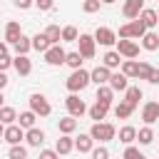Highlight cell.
I'll use <instances>...</instances> for the list:
<instances>
[{
  "label": "cell",
  "instance_id": "ab89813d",
  "mask_svg": "<svg viewBox=\"0 0 159 159\" xmlns=\"http://www.w3.org/2000/svg\"><path fill=\"white\" fill-rule=\"evenodd\" d=\"M99 7H102V2H99V0H82V12H87V15L97 12Z\"/></svg>",
  "mask_w": 159,
  "mask_h": 159
},
{
  "label": "cell",
  "instance_id": "9c48e42d",
  "mask_svg": "<svg viewBox=\"0 0 159 159\" xmlns=\"http://www.w3.org/2000/svg\"><path fill=\"white\" fill-rule=\"evenodd\" d=\"M92 37H94V42H97V45H102V47H112V45L117 42V32H114V30H109V27H97Z\"/></svg>",
  "mask_w": 159,
  "mask_h": 159
},
{
  "label": "cell",
  "instance_id": "ee69618b",
  "mask_svg": "<svg viewBox=\"0 0 159 159\" xmlns=\"http://www.w3.org/2000/svg\"><path fill=\"white\" fill-rule=\"evenodd\" d=\"M7 67H12V57H10V55H2V57H0V72H5Z\"/></svg>",
  "mask_w": 159,
  "mask_h": 159
},
{
  "label": "cell",
  "instance_id": "3957f363",
  "mask_svg": "<svg viewBox=\"0 0 159 159\" xmlns=\"http://www.w3.org/2000/svg\"><path fill=\"white\" fill-rule=\"evenodd\" d=\"M144 32H147V27H144V22H142L139 17L132 20V22L119 25V40H142Z\"/></svg>",
  "mask_w": 159,
  "mask_h": 159
},
{
  "label": "cell",
  "instance_id": "8fae6325",
  "mask_svg": "<svg viewBox=\"0 0 159 159\" xmlns=\"http://www.w3.org/2000/svg\"><path fill=\"white\" fill-rule=\"evenodd\" d=\"M142 10H144V0H124V5H122V15L127 20H137Z\"/></svg>",
  "mask_w": 159,
  "mask_h": 159
},
{
  "label": "cell",
  "instance_id": "836d02e7",
  "mask_svg": "<svg viewBox=\"0 0 159 159\" xmlns=\"http://www.w3.org/2000/svg\"><path fill=\"white\" fill-rule=\"evenodd\" d=\"M45 35H47L50 45H60V40H62V30H60V25H47V27H45Z\"/></svg>",
  "mask_w": 159,
  "mask_h": 159
},
{
  "label": "cell",
  "instance_id": "d4e9b609",
  "mask_svg": "<svg viewBox=\"0 0 159 159\" xmlns=\"http://www.w3.org/2000/svg\"><path fill=\"white\" fill-rule=\"evenodd\" d=\"M142 97H144V92H142V87H132V84H129V87L124 89V102H129L132 107H137Z\"/></svg>",
  "mask_w": 159,
  "mask_h": 159
},
{
  "label": "cell",
  "instance_id": "b9f144b4",
  "mask_svg": "<svg viewBox=\"0 0 159 159\" xmlns=\"http://www.w3.org/2000/svg\"><path fill=\"white\" fill-rule=\"evenodd\" d=\"M89 154H92V159H109V149H107L104 144H99V147H94V149H92Z\"/></svg>",
  "mask_w": 159,
  "mask_h": 159
},
{
  "label": "cell",
  "instance_id": "f907efd6",
  "mask_svg": "<svg viewBox=\"0 0 159 159\" xmlns=\"http://www.w3.org/2000/svg\"><path fill=\"white\" fill-rule=\"evenodd\" d=\"M99 2H102V5H114L117 0H99Z\"/></svg>",
  "mask_w": 159,
  "mask_h": 159
},
{
  "label": "cell",
  "instance_id": "bcb514c9",
  "mask_svg": "<svg viewBox=\"0 0 159 159\" xmlns=\"http://www.w3.org/2000/svg\"><path fill=\"white\" fill-rule=\"evenodd\" d=\"M35 5H37L40 10H52V5H55V0H35Z\"/></svg>",
  "mask_w": 159,
  "mask_h": 159
},
{
  "label": "cell",
  "instance_id": "f1b7e54d",
  "mask_svg": "<svg viewBox=\"0 0 159 159\" xmlns=\"http://www.w3.org/2000/svg\"><path fill=\"white\" fill-rule=\"evenodd\" d=\"M57 129H60V134H72L75 129H77V119L75 117H62L60 122H57Z\"/></svg>",
  "mask_w": 159,
  "mask_h": 159
},
{
  "label": "cell",
  "instance_id": "83f0119b",
  "mask_svg": "<svg viewBox=\"0 0 159 159\" xmlns=\"http://www.w3.org/2000/svg\"><path fill=\"white\" fill-rule=\"evenodd\" d=\"M97 102H104V104L112 107V102H114V92H112L109 84H99V87H97Z\"/></svg>",
  "mask_w": 159,
  "mask_h": 159
},
{
  "label": "cell",
  "instance_id": "ba28073f",
  "mask_svg": "<svg viewBox=\"0 0 159 159\" xmlns=\"http://www.w3.org/2000/svg\"><path fill=\"white\" fill-rule=\"evenodd\" d=\"M22 139H25V129H22L20 124H7V127H5L2 142H7L10 147H15V144H22Z\"/></svg>",
  "mask_w": 159,
  "mask_h": 159
},
{
  "label": "cell",
  "instance_id": "7a4b0ae2",
  "mask_svg": "<svg viewBox=\"0 0 159 159\" xmlns=\"http://www.w3.org/2000/svg\"><path fill=\"white\" fill-rule=\"evenodd\" d=\"M94 142H99V144H104V142H109V139H114L117 137V129H114V124H109V122H94L92 124V129L87 132Z\"/></svg>",
  "mask_w": 159,
  "mask_h": 159
},
{
  "label": "cell",
  "instance_id": "f5cc1de1",
  "mask_svg": "<svg viewBox=\"0 0 159 159\" xmlns=\"http://www.w3.org/2000/svg\"><path fill=\"white\" fill-rule=\"evenodd\" d=\"M0 107H2V92H0Z\"/></svg>",
  "mask_w": 159,
  "mask_h": 159
},
{
  "label": "cell",
  "instance_id": "c3c4849f",
  "mask_svg": "<svg viewBox=\"0 0 159 159\" xmlns=\"http://www.w3.org/2000/svg\"><path fill=\"white\" fill-rule=\"evenodd\" d=\"M7 82H10V80H7V75H5V72H0V92L7 87Z\"/></svg>",
  "mask_w": 159,
  "mask_h": 159
},
{
  "label": "cell",
  "instance_id": "74e56055",
  "mask_svg": "<svg viewBox=\"0 0 159 159\" xmlns=\"http://www.w3.org/2000/svg\"><path fill=\"white\" fill-rule=\"evenodd\" d=\"M7 159H27V147H22V144H15V147H10V152H7Z\"/></svg>",
  "mask_w": 159,
  "mask_h": 159
},
{
  "label": "cell",
  "instance_id": "681fc988",
  "mask_svg": "<svg viewBox=\"0 0 159 159\" xmlns=\"http://www.w3.org/2000/svg\"><path fill=\"white\" fill-rule=\"evenodd\" d=\"M7 55V42H0V57Z\"/></svg>",
  "mask_w": 159,
  "mask_h": 159
},
{
  "label": "cell",
  "instance_id": "8d00e7d4",
  "mask_svg": "<svg viewBox=\"0 0 159 159\" xmlns=\"http://www.w3.org/2000/svg\"><path fill=\"white\" fill-rule=\"evenodd\" d=\"M82 62H84V60H82V55H80V52H67V57H65V65H70L72 70H80V67H82Z\"/></svg>",
  "mask_w": 159,
  "mask_h": 159
},
{
  "label": "cell",
  "instance_id": "30bf717a",
  "mask_svg": "<svg viewBox=\"0 0 159 159\" xmlns=\"http://www.w3.org/2000/svg\"><path fill=\"white\" fill-rule=\"evenodd\" d=\"M65 57H67V52H65L60 45H50V50L45 52V62H47V65H52V67L65 65Z\"/></svg>",
  "mask_w": 159,
  "mask_h": 159
},
{
  "label": "cell",
  "instance_id": "7bdbcfd3",
  "mask_svg": "<svg viewBox=\"0 0 159 159\" xmlns=\"http://www.w3.org/2000/svg\"><path fill=\"white\" fill-rule=\"evenodd\" d=\"M37 159H60V154H57V152H55V149H42V152H40V157H37Z\"/></svg>",
  "mask_w": 159,
  "mask_h": 159
},
{
  "label": "cell",
  "instance_id": "7dc6e473",
  "mask_svg": "<svg viewBox=\"0 0 159 159\" xmlns=\"http://www.w3.org/2000/svg\"><path fill=\"white\" fill-rule=\"evenodd\" d=\"M147 82H152V84H159V70H157V67L152 70V75H149V80H147Z\"/></svg>",
  "mask_w": 159,
  "mask_h": 159
},
{
  "label": "cell",
  "instance_id": "4fadbf2b",
  "mask_svg": "<svg viewBox=\"0 0 159 159\" xmlns=\"http://www.w3.org/2000/svg\"><path fill=\"white\" fill-rule=\"evenodd\" d=\"M87 114H89V119H94V122H104L107 114H109V104H104V102H94L92 107H87Z\"/></svg>",
  "mask_w": 159,
  "mask_h": 159
},
{
  "label": "cell",
  "instance_id": "1f68e13d",
  "mask_svg": "<svg viewBox=\"0 0 159 159\" xmlns=\"http://www.w3.org/2000/svg\"><path fill=\"white\" fill-rule=\"evenodd\" d=\"M134 109H137V107H132L129 102H124V99H122V102L114 107V117H117V119H127V117H132V112H134Z\"/></svg>",
  "mask_w": 159,
  "mask_h": 159
},
{
  "label": "cell",
  "instance_id": "ac0fdd59",
  "mask_svg": "<svg viewBox=\"0 0 159 159\" xmlns=\"http://www.w3.org/2000/svg\"><path fill=\"white\" fill-rule=\"evenodd\" d=\"M109 87H112V92H124L127 87H129V80L122 75V72H112L109 75V82H107Z\"/></svg>",
  "mask_w": 159,
  "mask_h": 159
},
{
  "label": "cell",
  "instance_id": "5b68a950",
  "mask_svg": "<svg viewBox=\"0 0 159 159\" xmlns=\"http://www.w3.org/2000/svg\"><path fill=\"white\" fill-rule=\"evenodd\" d=\"M77 45H80V50H77V52L82 55V60H92V57H94V52H97V42H94V37H92V35L80 32Z\"/></svg>",
  "mask_w": 159,
  "mask_h": 159
},
{
  "label": "cell",
  "instance_id": "52a82bcc",
  "mask_svg": "<svg viewBox=\"0 0 159 159\" xmlns=\"http://www.w3.org/2000/svg\"><path fill=\"white\" fill-rule=\"evenodd\" d=\"M114 45H117L119 57H124V60H134V57L139 55V45H137L134 40H117Z\"/></svg>",
  "mask_w": 159,
  "mask_h": 159
},
{
  "label": "cell",
  "instance_id": "5bb4252c",
  "mask_svg": "<svg viewBox=\"0 0 159 159\" xmlns=\"http://www.w3.org/2000/svg\"><path fill=\"white\" fill-rule=\"evenodd\" d=\"M142 119H144L147 127L154 124V122L159 119V102H147V104L142 107Z\"/></svg>",
  "mask_w": 159,
  "mask_h": 159
},
{
  "label": "cell",
  "instance_id": "603a6c76",
  "mask_svg": "<svg viewBox=\"0 0 159 159\" xmlns=\"http://www.w3.org/2000/svg\"><path fill=\"white\" fill-rule=\"evenodd\" d=\"M35 122H37V114H35V112H30V109H25V112H20V114H17V122H15V124H20V127L27 132V129H32V127H35Z\"/></svg>",
  "mask_w": 159,
  "mask_h": 159
},
{
  "label": "cell",
  "instance_id": "f35d334b",
  "mask_svg": "<svg viewBox=\"0 0 159 159\" xmlns=\"http://www.w3.org/2000/svg\"><path fill=\"white\" fill-rule=\"evenodd\" d=\"M152 65L149 62H137V80H149V75H152Z\"/></svg>",
  "mask_w": 159,
  "mask_h": 159
},
{
  "label": "cell",
  "instance_id": "e575fe53",
  "mask_svg": "<svg viewBox=\"0 0 159 159\" xmlns=\"http://www.w3.org/2000/svg\"><path fill=\"white\" fill-rule=\"evenodd\" d=\"M119 72H122L127 80L137 77V62H134V60H122V65H119Z\"/></svg>",
  "mask_w": 159,
  "mask_h": 159
},
{
  "label": "cell",
  "instance_id": "e0dca14e",
  "mask_svg": "<svg viewBox=\"0 0 159 159\" xmlns=\"http://www.w3.org/2000/svg\"><path fill=\"white\" fill-rule=\"evenodd\" d=\"M20 35H22V27H20V22L10 20V22L5 25V42H7V45H15V42L20 40Z\"/></svg>",
  "mask_w": 159,
  "mask_h": 159
},
{
  "label": "cell",
  "instance_id": "d6986e66",
  "mask_svg": "<svg viewBox=\"0 0 159 159\" xmlns=\"http://www.w3.org/2000/svg\"><path fill=\"white\" fill-rule=\"evenodd\" d=\"M25 142H27V147H42V142H45V132H42L40 127H32V129L25 132Z\"/></svg>",
  "mask_w": 159,
  "mask_h": 159
},
{
  "label": "cell",
  "instance_id": "4dcf8cb0",
  "mask_svg": "<svg viewBox=\"0 0 159 159\" xmlns=\"http://www.w3.org/2000/svg\"><path fill=\"white\" fill-rule=\"evenodd\" d=\"M0 122L7 127V124H15L17 122V112L12 109V107H7V104H2L0 107Z\"/></svg>",
  "mask_w": 159,
  "mask_h": 159
},
{
  "label": "cell",
  "instance_id": "f546056e",
  "mask_svg": "<svg viewBox=\"0 0 159 159\" xmlns=\"http://www.w3.org/2000/svg\"><path fill=\"white\" fill-rule=\"evenodd\" d=\"M12 50H15V55H27V52L32 50V40H30L27 35H20V40L12 45Z\"/></svg>",
  "mask_w": 159,
  "mask_h": 159
},
{
  "label": "cell",
  "instance_id": "f6af8a7d",
  "mask_svg": "<svg viewBox=\"0 0 159 159\" xmlns=\"http://www.w3.org/2000/svg\"><path fill=\"white\" fill-rule=\"evenodd\" d=\"M12 2H15V7H20V10H27V7L35 5V0H12Z\"/></svg>",
  "mask_w": 159,
  "mask_h": 159
},
{
  "label": "cell",
  "instance_id": "60d3db41",
  "mask_svg": "<svg viewBox=\"0 0 159 159\" xmlns=\"http://www.w3.org/2000/svg\"><path fill=\"white\" fill-rule=\"evenodd\" d=\"M122 159H147V157H144V154H142V152H139L137 147H132V144H129V147L124 149V154H122Z\"/></svg>",
  "mask_w": 159,
  "mask_h": 159
},
{
  "label": "cell",
  "instance_id": "2e32d148",
  "mask_svg": "<svg viewBox=\"0 0 159 159\" xmlns=\"http://www.w3.org/2000/svg\"><path fill=\"white\" fill-rule=\"evenodd\" d=\"M139 20L144 22V27H147V30H152V27H157V25H159V12H157L154 7H144V10L139 12Z\"/></svg>",
  "mask_w": 159,
  "mask_h": 159
},
{
  "label": "cell",
  "instance_id": "816d5d0a",
  "mask_svg": "<svg viewBox=\"0 0 159 159\" xmlns=\"http://www.w3.org/2000/svg\"><path fill=\"white\" fill-rule=\"evenodd\" d=\"M2 134H5V124L0 122V142H2Z\"/></svg>",
  "mask_w": 159,
  "mask_h": 159
},
{
  "label": "cell",
  "instance_id": "cb8c5ba5",
  "mask_svg": "<svg viewBox=\"0 0 159 159\" xmlns=\"http://www.w3.org/2000/svg\"><path fill=\"white\" fill-rule=\"evenodd\" d=\"M102 65H104L107 70H117V67L122 65L119 52H117V50H107V52H104V57H102Z\"/></svg>",
  "mask_w": 159,
  "mask_h": 159
},
{
  "label": "cell",
  "instance_id": "277c9868",
  "mask_svg": "<svg viewBox=\"0 0 159 159\" xmlns=\"http://www.w3.org/2000/svg\"><path fill=\"white\" fill-rule=\"evenodd\" d=\"M30 112H35L37 117H50L52 114V107H50V102H47L45 94L35 92V94H30Z\"/></svg>",
  "mask_w": 159,
  "mask_h": 159
},
{
  "label": "cell",
  "instance_id": "6da1fadb",
  "mask_svg": "<svg viewBox=\"0 0 159 159\" xmlns=\"http://www.w3.org/2000/svg\"><path fill=\"white\" fill-rule=\"evenodd\" d=\"M89 84V72L87 70H72V75L65 80V87L70 89V94H77V92H82L84 87Z\"/></svg>",
  "mask_w": 159,
  "mask_h": 159
},
{
  "label": "cell",
  "instance_id": "4316f807",
  "mask_svg": "<svg viewBox=\"0 0 159 159\" xmlns=\"http://www.w3.org/2000/svg\"><path fill=\"white\" fill-rule=\"evenodd\" d=\"M30 40H32V50H37V52H42V55L50 50V40H47V35H45V32H37V35H35V37H30Z\"/></svg>",
  "mask_w": 159,
  "mask_h": 159
},
{
  "label": "cell",
  "instance_id": "8992f818",
  "mask_svg": "<svg viewBox=\"0 0 159 159\" xmlns=\"http://www.w3.org/2000/svg\"><path fill=\"white\" fill-rule=\"evenodd\" d=\"M65 107H67V112H70V117H82V114H87V104H84V99H80V94H70L67 99H65Z\"/></svg>",
  "mask_w": 159,
  "mask_h": 159
},
{
  "label": "cell",
  "instance_id": "7402d4cb",
  "mask_svg": "<svg viewBox=\"0 0 159 159\" xmlns=\"http://www.w3.org/2000/svg\"><path fill=\"white\" fill-rule=\"evenodd\" d=\"M75 149H77L80 154H89V152L94 149V139H92L89 134H80V137L75 139Z\"/></svg>",
  "mask_w": 159,
  "mask_h": 159
},
{
  "label": "cell",
  "instance_id": "9a60e30c",
  "mask_svg": "<svg viewBox=\"0 0 159 159\" xmlns=\"http://www.w3.org/2000/svg\"><path fill=\"white\" fill-rule=\"evenodd\" d=\"M109 75H112V70H107L104 65H97V67L89 72V82H94L97 87H99V84H107V82H109Z\"/></svg>",
  "mask_w": 159,
  "mask_h": 159
},
{
  "label": "cell",
  "instance_id": "d6a6232c",
  "mask_svg": "<svg viewBox=\"0 0 159 159\" xmlns=\"http://www.w3.org/2000/svg\"><path fill=\"white\" fill-rule=\"evenodd\" d=\"M137 142H139L142 147L152 144V142H154V129H152V127H142V129H137Z\"/></svg>",
  "mask_w": 159,
  "mask_h": 159
},
{
  "label": "cell",
  "instance_id": "7c38bea8",
  "mask_svg": "<svg viewBox=\"0 0 159 159\" xmlns=\"http://www.w3.org/2000/svg\"><path fill=\"white\" fill-rule=\"evenodd\" d=\"M12 67H15V72H17L20 77H27V75L32 72V60H30L27 55H15V57H12Z\"/></svg>",
  "mask_w": 159,
  "mask_h": 159
},
{
  "label": "cell",
  "instance_id": "d590c367",
  "mask_svg": "<svg viewBox=\"0 0 159 159\" xmlns=\"http://www.w3.org/2000/svg\"><path fill=\"white\" fill-rule=\"evenodd\" d=\"M77 37H80V32H77L75 25H65L62 27V42H77Z\"/></svg>",
  "mask_w": 159,
  "mask_h": 159
},
{
  "label": "cell",
  "instance_id": "44dd1931",
  "mask_svg": "<svg viewBox=\"0 0 159 159\" xmlns=\"http://www.w3.org/2000/svg\"><path fill=\"white\" fill-rule=\"evenodd\" d=\"M142 47H144L147 52H154V50H159V35H157L154 30H147V32L142 35Z\"/></svg>",
  "mask_w": 159,
  "mask_h": 159
},
{
  "label": "cell",
  "instance_id": "ffe728a7",
  "mask_svg": "<svg viewBox=\"0 0 159 159\" xmlns=\"http://www.w3.org/2000/svg\"><path fill=\"white\" fill-rule=\"evenodd\" d=\"M75 149V139L70 137V134H62L57 142H55V152L60 154V157H65V154H70Z\"/></svg>",
  "mask_w": 159,
  "mask_h": 159
},
{
  "label": "cell",
  "instance_id": "484cf974",
  "mask_svg": "<svg viewBox=\"0 0 159 159\" xmlns=\"http://www.w3.org/2000/svg\"><path fill=\"white\" fill-rule=\"evenodd\" d=\"M119 142H122L124 147H129L132 142H137V129H134L132 124H124V127L119 129Z\"/></svg>",
  "mask_w": 159,
  "mask_h": 159
}]
</instances>
